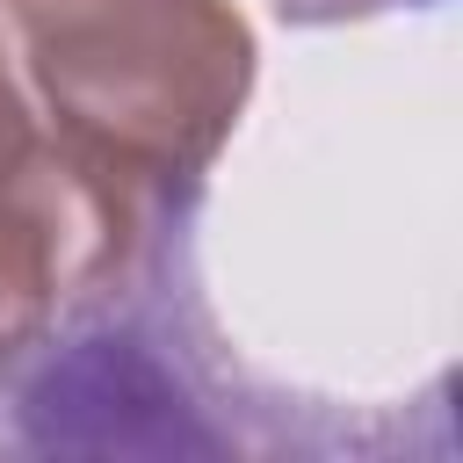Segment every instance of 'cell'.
I'll return each mask as SVG.
<instances>
[{
	"label": "cell",
	"instance_id": "obj_4",
	"mask_svg": "<svg viewBox=\"0 0 463 463\" xmlns=\"http://www.w3.org/2000/svg\"><path fill=\"white\" fill-rule=\"evenodd\" d=\"M289 22H354V14H383V7H412V0H275Z\"/></svg>",
	"mask_w": 463,
	"mask_h": 463
},
{
	"label": "cell",
	"instance_id": "obj_3",
	"mask_svg": "<svg viewBox=\"0 0 463 463\" xmlns=\"http://www.w3.org/2000/svg\"><path fill=\"white\" fill-rule=\"evenodd\" d=\"M43 137H36V123H29V101H22V87H14V72L0 65V181L36 152Z\"/></svg>",
	"mask_w": 463,
	"mask_h": 463
},
{
	"label": "cell",
	"instance_id": "obj_1",
	"mask_svg": "<svg viewBox=\"0 0 463 463\" xmlns=\"http://www.w3.org/2000/svg\"><path fill=\"white\" fill-rule=\"evenodd\" d=\"M0 29L58 145L123 195L195 188L253 94L232 0H0Z\"/></svg>",
	"mask_w": 463,
	"mask_h": 463
},
{
	"label": "cell",
	"instance_id": "obj_2",
	"mask_svg": "<svg viewBox=\"0 0 463 463\" xmlns=\"http://www.w3.org/2000/svg\"><path fill=\"white\" fill-rule=\"evenodd\" d=\"M130 217L137 195L101 181L58 137L0 181V362L36 347L72 297L123 268Z\"/></svg>",
	"mask_w": 463,
	"mask_h": 463
}]
</instances>
